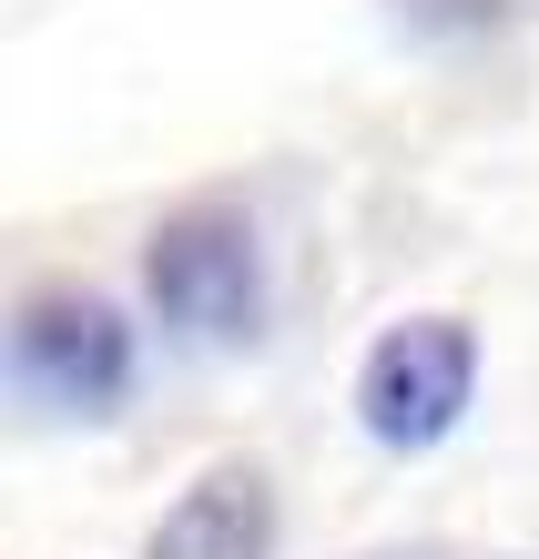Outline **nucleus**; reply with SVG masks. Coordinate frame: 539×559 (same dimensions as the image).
<instances>
[{"label": "nucleus", "instance_id": "1", "mask_svg": "<svg viewBox=\"0 0 539 559\" xmlns=\"http://www.w3.org/2000/svg\"><path fill=\"white\" fill-rule=\"evenodd\" d=\"M143 295L163 316V336L184 346H255L265 336V245L255 214L204 193V204H174L143 235Z\"/></svg>", "mask_w": 539, "mask_h": 559}, {"label": "nucleus", "instance_id": "2", "mask_svg": "<svg viewBox=\"0 0 539 559\" xmlns=\"http://www.w3.org/2000/svg\"><path fill=\"white\" fill-rule=\"evenodd\" d=\"M0 356H11L21 407H42V417H113L132 397V325L92 285H31L11 306Z\"/></svg>", "mask_w": 539, "mask_h": 559}, {"label": "nucleus", "instance_id": "3", "mask_svg": "<svg viewBox=\"0 0 539 559\" xmlns=\"http://www.w3.org/2000/svg\"><path fill=\"white\" fill-rule=\"evenodd\" d=\"M468 397H479V336L458 316H397L356 356V427L387 457H427L437 438H458Z\"/></svg>", "mask_w": 539, "mask_h": 559}, {"label": "nucleus", "instance_id": "4", "mask_svg": "<svg viewBox=\"0 0 539 559\" xmlns=\"http://www.w3.org/2000/svg\"><path fill=\"white\" fill-rule=\"evenodd\" d=\"M143 559H276V478H265L255 457H214V468L153 519Z\"/></svg>", "mask_w": 539, "mask_h": 559}, {"label": "nucleus", "instance_id": "5", "mask_svg": "<svg viewBox=\"0 0 539 559\" xmlns=\"http://www.w3.org/2000/svg\"><path fill=\"white\" fill-rule=\"evenodd\" d=\"M418 41H489V31L519 21V0H387Z\"/></svg>", "mask_w": 539, "mask_h": 559}, {"label": "nucleus", "instance_id": "6", "mask_svg": "<svg viewBox=\"0 0 539 559\" xmlns=\"http://www.w3.org/2000/svg\"><path fill=\"white\" fill-rule=\"evenodd\" d=\"M377 559H437V549H377Z\"/></svg>", "mask_w": 539, "mask_h": 559}]
</instances>
